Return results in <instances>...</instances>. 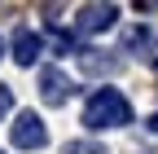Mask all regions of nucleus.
Here are the masks:
<instances>
[{
    "instance_id": "1",
    "label": "nucleus",
    "mask_w": 158,
    "mask_h": 154,
    "mask_svg": "<svg viewBox=\"0 0 158 154\" xmlns=\"http://www.w3.org/2000/svg\"><path fill=\"white\" fill-rule=\"evenodd\" d=\"M84 123L92 132H106V128H127L132 123V101L123 97L118 88H97L88 106H84Z\"/></svg>"
},
{
    "instance_id": "4",
    "label": "nucleus",
    "mask_w": 158,
    "mask_h": 154,
    "mask_svg": "<svg viewBox=\"0 0 158 154\" xmlns=\"http://www.w3.org/2000/svg\"><path fill=\"white\" fill-rule=\"evenodd\" d=\"M118 22V9L114 5H84L79 9V35H101Z\"/></svg>"
},
{
    "instance_id": "3",
    "label": "nucleus",
    "mask_w": 158,
    "mask_h": 154,
    "mask_svg": "<svg viewBox=\"0 0 158 154\" xmlns=\"http://www.w3.org/2000/svg\"><path fill=\"white\" fill-rule=\"evenodd\" d=\"M40 97H44V106H66V101L75 97L70 75L57 71V66H44V71H40Z\"/></svg>"
},
{
    "instance_id": "10",
    "label": "nucleus",
    "mask_w": 158,
    "mask_h": 154,
    "mask_svg": "<svg viewBox=\"0 0 158 154\" xmlns=\"http://www.w3.org/2000/svg\"><path fill=\"white\" fill-rule=\"evenodd\" d=\"M13 110V92H9V84H0V119Z\"/></svg>"
},
{
    "instance_id": "6",
    "label": "nucleus",
    "mask_w": 158,
    "mask_h": 154,
    "mask_svg": "<svg viewBox=\"0 0 158 154\" xmlns=\"http://www.w3.org/2000/svg\"><path fill=\"white\" fill-rule=\"evenodd\" d=\"M79 62H84V75H114V71H123V57H114L110 49H84Z\"/></svg>"
},
{
    "instance_id": "5",
    "label": "nucleus",
    "mask_w": 158,
    "mask_h": 154,
    "mask_svg": "<svg viewBox=\"0 0 158 154\" xmlns=\"http://www.w3.org/2000/svg\"><path fill=\"white\" fill-rule=\"evenodd\" d=\"M40 53H44L40 35L27 31V27H18V31H13V62H18V66H35V62H40Z\"/></svg>"
},
{
    "instance_id": "9",
    "label": "nucleus",
    "mask_w": 158,
    "mask_h": 154,
    "mask_svg": "<svg viewBox=\"0 0 158 154\" xmlns=\"http://www.w3.org/2000/svg\"><path fill=\"white\" fill-rule=\"evenodd\" d=\"M62 154H110L106 145H97V141H70Z\"/></svg>"
},
{
    "instance_id": "2",
    "label": "nucleus",
    "mask_w": 158,
    "mask_h": 154,
    "mask_svg": "<svg viewBox=\"0 0 158 154\" xmlns=\"http://www.w3.org/2000/svg\"><path fill=\"white\" fill-rule=\"evenodd\" d=\"M9 141H13L18 150H40V145H48V128L40 123L35 110H22V114L13 119V128H9Z\"/></svg>"
},
{
    "instance_id": "7",
    "label": "nucleus",
    "mask_w": 158,
    "mask_h": 154,
    "mask_svg": "<svg viewBox=\"0 0 158 154\" xmlns=\"http://www.w3.org/2000/svg\"><path fill=\"white\" fill-rule=\"evenodd\" d=\"M123 49L136 53V57H158V35L149 27H127L123 31Z\"/></svg>"
},
{
    "instance_id": "11",
    "label": "nucleus",
    "mask_w": 158,
    "mask_h": 154,
    "mask_svg": "<svg viewBox=\"0 0 158 154\" xmlns=\"http://www.w3.org/2000/svg\"><path fill=\"white\" fill-rule=\"evenodd\" d=\"M149 132H154V137H158V110L149 114Z\"/></svg>"
},
{
    "instance_id": "8",
    "label": "nucleus",
    "mask_w": 158,
    "mask_h": 154,
    "mask_svg": "<svg viewBox=\"0 0 158 154\" xmlns=\"http://www.w3.org/2000/svg\"><path fill=\"white\" fill-rule=\"evenodd\" d=\"M53 49H57V57H79V53H84V44H79V31L57 27V31H53Z\"/></svg>"
}]
</instances>
